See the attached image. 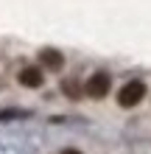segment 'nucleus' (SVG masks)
<instances>
[{
	"instance_id": "f257e3e1",
	"label": "nucleus",
	"mask_w": 151,
	"mask_h": 154,
	"mask_svg": "<svg viewBox=\"0 0 151 154\" xmlns=\"http://www.w3.org/2000/svg\"><path fill=\"white\" fill-rule=\"evenodd\" d=\"M143 98H146V84L134 79V81H129V84H123V87H120V93H118V104L123 106V109H129V106H137Z\"/></svg>"
},
{
	"instance_id": "39448f33",
	"label": "nucleus",
	"mask_w": 151,
	"mask_h": 154,
	"mask_svg": "<svg viewBox=\"0 0 151 154\" xmlns=\"http://www.w3.org/2000/svg\"><path fill=\"white\" fill-rule=\"evenodd\" d=\"M62 90H67L70 95H78V87L73 84V81H67V84H62Z\"/></svg>"
},
{
	"instance_id": "423d86ee",
	"label": "nucleus",
	"mask_w": 151,
	"mask_h": 154,
	"mask_svg": "<svg viewBox=\"0 0 151 154\" xmlns=\"http://www.w3.org/2000/svg\"><path fill=\"white\" fill-rule=\"evenodd\" d=\"M62 154H81V151H78V149H65Z\"/></svg>"
},
{
	"instance_id": "f03ea898",
	"label": "nucleus",
	"mask_w": 151,
	"mask_h": 154,
	"mask_svg": "<svg viewBox=\"0 0 151 154\" xmlns=\"http://www.w3.org/2000/svg\"><path fill=\"white\" fill-rule=\"evenodd\" d=\"M109 87H112V79L106 76V73H95L87 79V84H84V93L90 95V98H104V95H109Z\"/></svg>"
},
{
	"instance_id": "20e7f679",
	"label": "nucleus",
	"mask_w": 151,
	"mask_h": 154,
	"mask_svg": "<svg viewBox=\"0 0 151 154\" xmlns=\"http://www.w3.org/2000/svg\"><path fill=\"white\" fill-rule=\"evenodd\" d=\"M39 59H42V65L48 70H62V65H65V56H62L59 51H53V48H45L39 53Z\"/></svg>"
},
{
	"instance_id": "7ed1b4c3",
	"label": "nucleus",
	"mask_w": 151,
	"mask_h": 154,
	"mask_svg": "<svg viewBox=\"0 0 151 154\" xmlns=\"http://www.w3.org/2000/svg\"><path fill=\"white\" fill-rule=\"evenodd\" d=\"M42 70L39 67H23L20 70V84L23 87H31V90H37V87H42Z\"/></svg>"
}]
</instances>
